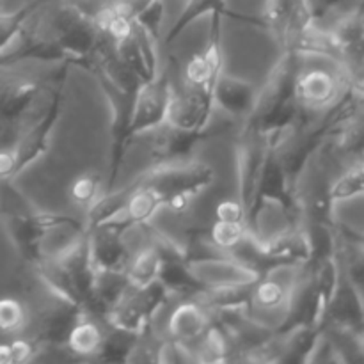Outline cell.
<instances>
[{
  "label": "cell",
  "instance_id": "1",
  "mask_svg": "<svg viewBox=\"0 0 364 364\" xmlns=\"http://www.w3.org/2000/svg\"><path fill=\"white\" fill-rule=\"evenodd\" d=\"M137 180L141 183L148 185L155 192H159L164 199V206H166V201L173 196H196L205 191V188H208L215 180V171L208 164L187 160V162L180 164L151 166Z\"/></svg>",
  "mask_w": 364,
  "mask_h": 364
},
{
  "label": "cell",
  "instance_id": "2",
  "mask_svg": "<svg viewBox=\"0 0 364 364\" xmlns=\"http://www.w3.org/2000/svg\"><path fill=\"white\" fill-rule=\"evenodd\" d=\"M38 95V84L0 66V148H9L20 137L21 123Z\"/></svg>",
  "mask_w": 364,
  "mask_h": 364
},
{
  "label": "cell",
  "instance_id": "3",
  "mask_svg": "<svg viewBox=\"0 0 364 364\" xmlns=\"http://www.w3.org/2000/svg\"><path fill=\"white\" fill-rule=\"evenodd\" d=\"M167 301H169V291L159 281L144 288L132 287L107 315L105 326L132 334L142 333L153 323V315L156 309Z\"/></svg>",
  "mask_w": 364,
  "mask_h": 364
},
{
  "label": "cell",
  "instance_id": "4",
  "mask_svg": "<svg viewBox=\"0 0 364 364\" xmlns=\"http://www.w3.org/2000/svg\"><path fill=\"white\" fill-rule=\"evenodd\" d=\"M68 66H70V63L64 64V66L60 68L59 75H57L52 100H50L48 109L43 114L41 119L36 121V123L32 124L28 130H25L23 134L18 137V141L11 146V149H13L14 173H16V176L20 173H23L31 164H34L36 160L46 151L50 132L53 130L57 119H59L60 103H63L64 96V84H66L68 80Z\"/></svg>",
  "mask_w": 364,
  "mask_h": 364
},
{
  "label": "cell",
  "instance_id": "5",
  "mask_svg": "<svg viewBox=\"0 0 364 364\" xmlns=\"http://www.w3.org/2000/svg\"><path fill=\"white\" fill-rule=\"evenodd\" d=\"M173 92V80H171V73L167 70L162 75L156 73V77L151 80L142 82L141 87L135 92L130 128H128L132 141L139 135L149 134L166 123Z\"/></svg>",
  "mask_w": 364,
  "mask_h": 364
},
{
  "label": "cell",
  "instance_id": "6",
  "mask_svg": "<svg viewBox=\"0 0 364 364\" xmlns=\"http://www.w3.org/2000/svg\"><path fill=\"white\" fill-rule=\"evenodd\" d=\"M301 59L302 55H299V53L291 52V50H284L281 60L270 71L265 85L258 89V96H256L251 114H249V121H256L259 117L269 116L276 109L295 100L297 78L302 71Z\"/></svg>",
  "mask_w": 364,
  "mask_h": 364
},
{
  "label": "cell",
  "instance_id": "7",
  "mask_svg": "<svg viewBox=\"0 0 364 364\" xmlns=\"http://www.w3.org/2000/svg\"><path fill=\"white\" fill-rule=\"evenodd\" d=\"M269 139L265 134L252 128H245L237 149L238 164V199L247 210V224L255 205L256 188H258L259 174L265 162Z\"/></svg>",
  "mask_w": 364,
  "mask_h": 364
},
{
  "label": "cell",
  "instance_id": "8",
  "mask_svg": "<svg viewBox=\"0 0 364 364\" xmlns=\"http://www.w3.org/2000/svg\"><path fill=\"white\" fill-rule=\"evenodd\" d=\"M223 14H212V25L206 46L194 53L183 68L185 87L213 91V84L223 73Z\"/></svg>",
  "mask_w": 364,
  "mask_h": 364
},
{
  "label": "cell",
  "instance_id": "9",
  "mask_svg": "<svg viewBox=\"0 0 364 364\" xmlns=\"http://www.w3.org/2000/svg\"><path fill=\"white\" fill-rule=\"evenodd\" d=\"M146 135L149 137V153H151L153 166L162 164H180L191 160L192 151L198 144L212 135L210 124L205 130H180L171 124L164 123Z\"/></svg>",
  "mask_w": 364,
  "mask_h": 364
},
{
  "label": "cell",
  "instance_id": "10",
  "mask_svg": "<svg viewBox=\"0 0 364 364\" xmlns=\"http://www.w3.org/2000/svg\"><path fill=\"white\" fill-rule=\"evenodd\" d=\"M213 92L208 89L185 87L181 92H173L166 124L180 130H205L212 121Z\"/></svg>",
  "mask_w": 364,
  "mask_h": 364
},
{
  "label": "cell",
  "instance_id": "11",
  "mask_svg": "<svg viewBox=\"0 0 364 364\" xmlns=\"http://www.w3.org/2000/svg\"><path fill=\"white\" fill-rule=\"evenodd\" d=\"M345 89L343 77L340 68L334 71L326 68H311L301 71L295 87V98L306 109H323L340 98Z\"/></svg>",
  "mask_w": 364,
  "mask_h": 364
},
{
  "label": "cell",
  "instance_id": "12",
  "mask_svg": "<svg viewBox=\"0 0 364 364\" xmlns=\"http://www.w3.org/2000/svg\"><path fill=\"white\" fill-rule=\"evenodd\" d=\"M188 267L194 276L206 284L208 288L224 287H247L255 284L259 279L256 272L242 265L235 258H206V259H188Z\"/></svg>",
  "mask_w": 364,
  "mask_h": 364
},
{
  "label": "cell",
  "instance_id": "13",
  "mask_svg": "<svg viewBox=\"0 0 364 364\" xmlns=\"http://www.w3.org/2000/svg\"><path fill=\"white\" fill-rule=\"evenodd\" d=\"M212 313V309L201 299H183L169 316L167 323L169 340L187 345L188 341L203 338V334L213 323Z\"/></svg>",
  "mask_w": 364,
  "mask_h": 364
},
{
  "label": "cell",
  "instance_id": "14",
  "mask_svg": "<svg viewBox=\"0 0 364 364\" xmlns=\"http://www.w3.org/2000/svg\"><path fill=\"white\" fill-rule=\"evenodd\" d=\"M121 231L112 224L89 231V251L96 270H124L132 255L121 238Z\"/></svg>",
  "mask_w": 364,
  "mask_h": 364
},
{
  "label": "cell",
  "instance_id": "15",
  "mask_svg": "<svg viewBox=\"0 0 364 364\" xmlns=\"http://www.w3.org/2000/svg\"><path fill=\"white\" fill-rule=\"evenodd\" d=\"M213 105L233 117L249 116L255 107L258 87L252 82L220 73L213 84Z\"/></svg>",
  "mask_w": 364,
  "mask_h": 364
},
{
  "label": "cell",
  "instance_id": "16",
  "mask_svg": "<svg viewBox=\"0 0 364 364\" xmlns=\"http://www.w3.org/2000/svg\"><path fill=\"white\" fill-rule=\"evenodd\" d=\"M80 316H84L82 309L78 306L70 304V302H63L60 308L50 309L45 313L39 322L38 331L34 336H31L39 347H53V345H66L68 334H70L71 327L75 326Z\"/></svg>",
  "mask_w": 364,
  "mask_h": 364
},
{
  "label": "cell",
  "instance_id": "17",
  "mask_svg": "<svg viewBox=\"0 0 364 364\" xmlns=\"http://www.w3.org/2000/svg\"><path fill=\"white\" fill-rule=\"evenodd\" d=\"M105 338V323L91 318V316H80L68 334L66 347L71 354L78 355V358L98 359Z\"/></svg>",
  "mask_w": 364,
  "mask_h": 364
},
{
  "label": "cell",
  "instance_id": "18",
  "mask_svg": "<svg viewBox=\"0 0 364 364\" xmlns=\"http://www.w3.org/2000/svg\"><path fill=\"white\" fill-rule=\"evenodd\" d=\"M205 14H223V16L235 18V20H245L242 14L233 13V11L228 7L226 0H187L181 14L176 18L173 27L167 32V45L176 41L181 36V32H183L188 25L194 23L196 20H199V18L205 16Z\"/></svg>",
  "mask_w": 364,
  "mask_h": 364
},
{
  "label": "cell",
  "instance_id": "19",
  "mask_svg": "<svg viewBox=\"0 0 364 364\" xmlns=\"http://www.w3.org/2000/svg\"><path fill=\"white\" fill-rule=\"evenodd\" d=\"M160 267H162V256H160L159 249L153 244H148L141 251L130 256L127 267H124V274L132 287L144 288L159 279Z\"/></svg>",
  "mask_w": 364,
  "mask_h": 364
},
{
  "label": "cell",
  "instance_id": "20",
  "mask_svg": "<svg viewBox=\"0 0 364 364\" xmlns=\"http://www.w3.org/2000/svg\"><path fill=\"white\" fill-rule=\"evenodd\" d=\"M295 276H297V270H295ZM294 281L295 277L290 281V283H284V281L274 279L272 274H269V276L265 277H259V279L252 284L251 306H256V308L259 309H265V311H274V309L287 308Z\"/></svg>",
  "mask_w": 364,
  "mask_h": 364
},
{
  "label": "cell",
  "instance_id": "21",
  "mask_svg": "<svg viewBox=\"0 0 364 364\" xmlns=\"http://www.w3.org/2000/svg\"><path fill=\"white\" fill-rule=\"evenodd\" d=\"M247 235H251V230L245 223H224V220H213L212 226L206 228L205 231L198 233L199 240L215 251L230 252L231 249L237 247Z\"/></svg>",
  "mask_w": 364,
  "mask_h": 364
},
{
  "label": "cell",
  "instance_id": "22",
  "mask_svg": "<svg viewBox=\"0 0 364 364\" xmlns=\"http://www.w3.org/2000/svg\"><path fill=\"white\" fill-rule=\"evenodd\" d=\"M103 192H105V180L96 171H85L78 174L68 188L71 203L78 208H84L85 212L98 201Z\"/></svg>",
  "mask_w": 364,
  "mask_h": 364
},
{
  "label": "cell",
  "instance_id": "23",
  "mask_svg": "<svg viewBox=\"0 0 364 364\" xmlns=\"http://www.w3.org/2000/svg\"><path fill=\"white\" fill-rule=\"evenodd\" d=\"M364 194V164L361 160L348 167L329 188H327V199L331 205L340 201H348L358 196Z\"/></svg>",
  "mask_w": 364,
  "mask_h": 364
},
{
  "label": "cell",
  "instance_id": "24",
  "mask_svg": "<svg viewBox=\"0 0 364 364\" xmlns=\"http://www.w3.org/2000/svg\"><path fill=\"white\" fill-rule=\"evenodd\" d=\"M50 2H52V0H32L27 6L14 11V13H0V53L9 46V43L13 41L14 38H16V34L21 31L25 21H27L36 11H39L43 6H46V4Z\"/></svg>",
  "mask_w": 364,
  "mask_h": 364
},
{
  "label": "cell",
  "instance_id": "25",
  "mask_svg": "<svg viewBox=\"0 0 364 364\" xmlns=\"http://www.w3.org/2000/svg\"><path fill=\"white\" fill-rule=\"evenodd\" d=\"M27 309L20 301L13 297L0 299V331L7 334H16L27 326Z\"/></svg>",
  "mask_w": 364,
  "mask_h": 364
},
{
  "label": "cell",
  "instance_id": "26",
  "mask_svg": "<svg viewBox=\"0 0 364 364\" xmlns=\"http://www.w3.org/2000/svg\"><path fill=\"white\" fill-rule=\"evenodd\" d=\"M162 20H164V2L162 0H155V2L149 4L141 14H137L135 18V23L139 27L144 28L153 39L159 38L160 27H162Z\"/></svg>",
  "mask_w": 364,
  "mask_h": 364
},
{
  "label": "cell",
  "instance_id": "27",
  "mask_svg": "<svg viewBox=\"0 0 364 364\" xmlns=\"http://www.w3.org/2000/svg\"><path fill=\"white\" fill-rule=\"evenodd\" d=\"M215 220L247 224V210L242 205L240 199H226L215 206Z\"/></svg>",
  "mask_w": 364,
  "mask_h": 364
},
{
  "label": "cell",
  "instance_id": "28",
  "mask_svg": "<svg viewBox=\"0 0 364 364\" xmlns=\"http://www.w3.org/2000/svg\"><path fill=\"white\" fill-rule=\"evenodd\" d=\"M13 363H28L39 354L41 347L32 338H16L9 343Z\"/></svg>",
  "mask_w": 364,
  "mask_h": 364
},
{
  "label": "cell",
  "instance_id": "29",
  "mask_svg": "<svg viewBox=\"0 0 364 364\" xmlns=\"http://www.w3.org/2000/svg\"><path fill=\"white\" fill-rule=\"evenodd\" d=\"M340 2L341 0H306V6H308L309 13H311L313 20L320 23V20L326 18Z\"/></svg>",
  "mask_w": 364,
  "mask_h": 364
},
{
  "label": "cell",
  "instance_id": "30",
  "mask_svg": "<svg viewBox=\"0 0 364 364\" xmlns=\"http://www.w3.org/2000/svg\"><path fill=\"white\" fill-rule=\"evenodd\" d=\"M166 206H167V208H169V212L174 213V215L183 217L185 213L191 212L192 196L191 194H176V196H173V198L167 199Z\"/></svg>",
  "mask_w": 364,
  "mask_h": 364
},
{
  "label": "cell",
  "instance_id": "31",
  "mask_svg": "<svg viewBox=\"0 0 364 364\" xmlns=\"http://www.w3.org/2000/svg\"><path fill=\"white\" fill-rule=\"evenodd\" d=\"M0 364H13L9 343H0Z\"/></svg>",
  "mask_w": 364,
  "mask_h": 364
},
{
  "label": "cell",
  "instance_id": "32",
  "mask_svg": "<svg viewBox=\"0 0 364 364\" xmlns=\"http://www.w3.org/2000/svg\"><path fill=\"white\" fill-rule=\"evenodd\" d=\"M361 244H363V247H364V238H361Z\"/></svg>",
  "mask_w": 364,
  "mask_h": 364
}]
</instances>
